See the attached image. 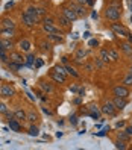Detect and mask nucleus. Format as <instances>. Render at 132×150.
I'll use <instances>...</instances> for the list:
<instances>
[{"label":"nucleus","mask_w":132,"mask_h":150,"mask_svg":"<svg viewBox=\"0 0 132 150\" xmlns=\"http://www.w3.org/2000/svg\"><path fill=\"white\" fill-rule=\"evenodd\" d=\"M0 61H2L3 64L9 62V53H8L6 50H0Z\"/></svg>","instance_id":"nucleus-30"},{"label":"nucleus","mask_w":132,"mask_h":150,"mask_svg":"<svg viewBox=\"0 0 132 150\" xmlns=\"http://www.w3.org/2000/svg\"><path fill=\"white\" fill-rule=\"evenodd\" d=\"M15 47V42L12 41V38H0V50H6V52H11Z\"/></svg>","instance_id":"nucleus-10"},{"label":"nucleus","mask_w":132,"mask_h":150,"mask_svg":"<svg viewBox=\"0 0 132 150\" xmlns=\"http://www.w3.org/2000/svg\"><path fill=\"white\" fill-rule=\"evenodd\" d=\"M120 50L123 52V55L132 56V42H129V41H123V42H120Z\"/></svg>","instance_id":"nucleus-14"},{"label":"nucleus","mask_w":132,"mask_h":150,"mask_svg":"<svg viewBox=\"0 0 132 150\" xmlns=\"http://www.w3.org/2000/svg\"><path fill=\"white\" fill-rule=\"evenodd\" d=\"M43 112L47 114V115H53V112H52L50 109H47V108H43Z\"/></svg>","instance_id":"nucleus-44"},{"label":"nucleus","mask_w":132,"mask_h":150,"mask_svg":"<svg viewBox=\"0 0 132 150\" xmlns=\"http://www.w3.org/2000/svg\"><path fill=\"white\" fill-rule=\"evenodd\" d=\"M14 118H17V120H28V114H26L23 109H17V111H14Z\"/></svg>","instance_id":"nucleus-26"},{"label":"nucleus","mask_w":132,"mask_h":150,"mask_svg":"<svg viewBox=\"0 0 132 150\" xmlns=\"http://www.w3.org/2000/svg\"><path fill=\"white\" fill-rule=\"evenodd\" d=\"M88 114L93 117V118H99L100 117V114H102V111H100V108L97 106V105H90V111H88Z\"/></svg>","instance_id":"nucleus-22"},{"label":"nucleus","mask_w":132,"mask_h":150,"mask_svg":"<svg viewBox=\"0 0 132 150\" xmlns=\"http://www.w3.org/2000/svg\"><path fill=\"white\" fill-rule=\"evenodd\" d=\"M129 73H132V67H131V71H129Z\"/></svg>","instance_id":"nucleus-53"},{"label":"nucleus","mask_w":132,"mask_h":150,"mask_svg":"<svg viewBox=\"0 0 132 150\" xmlns=\"http://www.w3.org/2000/svg\"><path fill=\"white\" fill-rule=\"evenodd\" d=\"M68 6H72L73 9L77 12V15H79V18H85V17L88 15V8H87V5H81V3H72L70 2V5Z\"/></svg>","instance_id":"nucleus-7"},{"label":"nucleus","mask_w":132,"mask_h":150,"mask_svg":"<svg viewBox=\"0 0 132 150\" xmlns=\"http://www.w3.org/2000/svg\"><path fill=\"white\" fill-rule=\"evenodd\" d=\"M128 41H129V42H132V33H129V35H128Z\"/></svg>","instance_id":"nucleus-50"},{"label":"nucleus","mask_w":132,"mask_h":150,"mask_svg":"<svg viewBox=\"0 0 132 150\" xmlns=\"http://www.w3.org/2000/svg\"><path fill=\"white\" fill-rule=\"evenodd\" d=\"M21 23H23L24 26H28V28H32V26L37 24V21L33 20V17H31L28 12H23V14H21Z\"/></svg>","instance_id":"nucleus-13"},{"label":"nucleus","mask_w":132,"mask_h":150,"mask_svg":"<svg viewBox=\"0 0 132 150\" xmlns=\"http://www.w3.org/2000/svg\"><path fill=\"white\" fill-rule=\"evenodd\" d=\"M8 125H9L11 130H14V132H21L20 120H17V118H11V120H8Z\"/></svg>","instance_id":"nucleus-20"},{"label":"nucleus","mask_w":132,"mask_h":150,"mask_svg":"<svg viewBox=\"0 0 132 150\" xmlns=\"http://www.w3.org/2000/svg\"><path fill=\"white\" fill-rule=\"evenodd\" d=\"M0 35H2L3 38H12L15 35V29H3L2 28V32H0Z\"/></svg>","instance_id":"nucleus-28"},{"label":"nucleus","mask_w":132,"mask_h":150,"mask_svg":"<svg viewBox=\"0 0 132 150\" xmlns=\"http://www.w3.org/2000/svg\"><path fill=\"white\" fill-rule=\"evenodd\" d=\"M53 70H55V71H58L59 74H62V76H65L67 77V68H65V65H55L53 67Z\"/></svg>","instance_id":"nucleus-33"},{"label":"nucleus","mask_w":132,"mask_h":150,"mask_svg":"<svg viewBox=\"0 0 132 150\" xmlns=\"http://www.w3.org/2000/svg\"><path fill=\"white\" fill-rule=\"evenodd\" d=\"M9 111V108H8V105L3 103V102H0V115H5V114Z\"/></svg>","instance_id":"nucleus-39"},{"label":"nucleus","mask_w":132,"mask_h":150,"mask_svg":"<svg viewBox=\"0 0 132 150\" xmlns=\"http://www.w3.org/2000/svg\"><path fill=\"white\" fill-rule=\"evenodd\" d=\"M0 26H2L3 29H15V21L12 18H8V17H3L2 20H0Z\"/></svg>","instance_id":"nucleus-15"},{"label":"nucleus","mask_w":132,"mask_h":150,"mask_svg":"<svg viewBox=\"0 0 132 150\" xmlns=\"http://www.w3.org/2000/svg\"><path fill=\"white\" fill-rule=\"evenodd\" d=\"M76 2H77V3H81V5H87L88 0H76Z\"/></svg>","instance_id":"nucleus-48"},{"label":"nucleus","mask_w":132,"mask_h":150,"mask_svg":"<svg viewBox=\"0 0 132 150\" xmlns=\"http://www.w3.org/2000/svg\"><path fill=\"white\" fill-rule=\"evenodd\" d=\"M15 96V90L14 86H11L9 83H2L0 85V97L2 99H11Z\"/></svg>","instance_id":"nucleus-3"},{"label":"nucleus","mask_w":132,"mask_h":150,"mask_svg":"<svg viewBox=\"0 0 132 150\" xmlns=\"http://www.w3.org/2000/svg\"><path fill=\"white\" fill-rule=\"evenodd\" d=\"M28 134H29L31 137H38V135H40V127H38L37 125H35V123H31Z\"/></svg>","instance_id":"nucleus-27"},{"label":"nucleus","mask_w":132,"mask_h":150,"mask_svg":"<svg viewBox=\"0 0 132 150\" xmlns=\"http://www.w3.org/2000/svg\"><path fill=\"white\" fill-rule=\"evenodd\" d=\"M99 58L103 61L105 64H109V62H111V56H109L108 49H102V50H100V53H99Z\"/></svg>","instance_id":"nucleus-24"},{"label":"nucleus","mask_w":132,"mask_h":150,"mask_svg":"<svg viewBox=\"0 0 132 150\" xmlns=\"http://www.w3.org/2000/svg\"><path fill=\"white\" fill-rule=\"evenodd\" d=\"M117 137H119L120 139H123V141H129V139H131V135H128V132H126V130H121V132H119Z\"/></svg>","instance_id":"nucleus-36"},{"label":"nucleus","mask_w":132,"mask_h":150,"mask_svg":"<svg viewBox=\"0 0 132 150\" xmlns=\"http://www.w3.org/2000/svg\"><path fill=\"white\" fill-rule=\"evenodd\" d=\"M123 85H126V86H132V73H129L125 79H123Z\"/></svg>","instance_id":"nucleus-38"},{"label":"nucleus","mask_w":132,"mask_h":150,"mask_svg":"<svg viewBox=\"0 0 132 150\" xmlns=\"http://www.w3.org/2000/svg\"><path fill=\"white\" fill-rule=\"evenodd\" d=\"M94 65L97 67V68H102V67L105 65V62H103V61H102L100 58H96V61H94Z\"/></svg>","instance_id":"nucleus-40"},{"label":"nucleus","mask_w":132,"mask_h":150,"mask_svg":"<svg viewBox=\"0 0 132 150\" xmlns=\"http://www.w3.org/2000/svg\"><path fill=\"white\" fill-rule=\"evenodd\" d=\"M112 94L114 96H117V97H129V94H131V91H129V86H126V85H117V86H114L112 88Z\"/></svg>","instance_id":"nucleus-6"},{"label":"nucleus","mask_w":132,"mask_h":150,"mask_svg":"<svg viewBox=\"0 0 132 150\" xmlns=\"http://www.w3.org/2000/svg\"><path fill=\"white\" fill-rule=\"evenodd\" d=\"M6 65H8V68H9V70H14V71H18V70L21 68V65H18V64L12 62V61H9V62H8Z\"/></svg>","instance_id":"nucleus-37"},{"label":"nucleus","mask_w":132,"mask_h":150,"mask_svg":"<svg viewBox=\"0 0 132 150\" xmlns=\"http://www.w3.org/2000/svg\"><path fill=\"white\" fill-rule=\"evenodd\" d=\"M103 15L106 20L119 21L121 18V2H109V5L105 8Z\"/></svg>","instance_id":"nucleus-1"},{"label":"nucleus","mask_w":132,"mask_h":150,"mask_svg":"<svg viewBox=\"0 0 132 150\" xmlns=\"http://www.w3.org/2000/svg\"><path fill=\"white\" fill-rule=\"evenodd\" d=\"M125 130L128 132V135H131V137H132V125H129V126H126V127H125Z\"/></svg>","instance_id":"nucleus-42"},{"label":"nucleus","mask_w":132,"mask_h":150,"mask_svg":"<svg viewBox=\"0 0 132 150\" xmlns=\"http://www.w3.org/2000/svg\"><path fill=\"white\" fill-rule=\"evenodd\" d=\"M47 40L52 42H62L64 41V35H58V33H47Z\"/></svg>","instance_id":"nucleus-25"},{"label":"nucleus","mask_w":132,"mask_h":150,"mask_svg":"<svg viewBox=\"0 0 132 150\" xmlns=\"http://www.w3.org/2000/svg\"><path fill=\"white\" fill-rule=\"evenodd\" d=\"M109 2H121V0H109Z\"/></svg>","instance_id":"nucleus-52"},{"label":"nucleus","mask_w":132,"mask_h":150,"mask_svg":"<svg viewBox=\"0 0 132 150\" xmlns=\"http://www.w3.org/2000/svg\"><path fill=\"white\" fill-rule=\"evenodd\" d=\"M12 6H14V2H9V3H6L5 9H9V8H12Z\"/></svg>","instance_id":"nucleus-46"},{"label":"nucleus","mask_w":132,"mask_h":150,"mask_svg":"<svg viewBox=\"0 0 132 150\" xmlns=\"http://www.w3.org/2000/svg\"><path fill=\"white\" fill-rule=\"evenodd\" d=\"M5 117H6L8 120H11V118H14V112H9V111H8V112L5 114Z\"/></svg>","instance_id":"nucleus-43"},{"label":"nucleus","mask_w":132,"mask_h":150,"mask_svg":"<svg viewBox=\"0 0 132 150\" xmlns=\"http://www.w3.org/2000/svg\"><path fill=\"white\" fill-rule=\"evenodd\" d=\"M43 30L46 32V33H58V35H64L62 30H61V28H58L55 23H46V21H43Z\"/></svg>","instance_id":"nucleus-8"},{"label":"nucleus","mask_w":132,"mask_h":150,"mask_svg":"<svg viewBox=\"0 0 132 150\" xmlns=\"http://www.w3.org/2000/svg\"><path fill=\"white\" fill-rule=\"evenodd\" d=\"M61 14H62L64 17H67V18L70 20V21H76V20H79V15H77V12L73 9L72 6H62V9H61Z\"/></svg>","instance_id":"nucleus-5"},{"label":"nucleus","mask_w":132,"mask_h":150,"mask_svg":"<svg viewBox=\"0 0 132 150\" xmlns=\"http://www.w3.org/2000/svg\"><path fill=\"white\" fill-rule=\"evenodd\" d=\"M123 126H125V123H123V121H119L117 125H116V127H117V129H120V127H123Z\"/></svg>","instance_id":"nucleus-47"},{"label":"nucleus","mask_w":132,"mask_h":150,"mask_svg":"<svg viewBox=\"0 0 132 150\" xmlns=\"http://www.w3.org/2000/svg\"><path fill=\"white\" fill-rule=\"evenodd\" d=\"M90 46H99V41L97 40H91L90 41Z\"/></svg>","instance_id":"nucleus-45"},{"label":"nucleus","mask_w":132,"mask_h":150,"mask_svg":"<svg viewBox=\"0 0 132 150\" xmlns=\"http://www.w3.org/2000/svg\"><path fill=\"white\" fill-rule=\"evenodd\" d=\"M58 23H59V28H64V29H70V26H72V21L67 17H64L62 14L58 15Z\"/></svg>","instance_id":"nucleus-18"},{"label":"nucleus","mask_w":132,"mask_h":150,"mask_svg":"<svg viewBox=\"0 0 132 150\" xmlns=\"http://www.w3.org/2000/svg\"><path fill=\"white\" fill-rule=\"evenodd\" d=\"M65 68H67V73L68 74H72L73 77H79V73H77V70L75 67H72L70 64H65Z\"/></svg>","instance_id":"nucleus-31"},{"label":"nucleus","mask_w":132,"mask_h":150,"mask_svg":"<svg viewBox=\"0 0 132 150\" xmlns=\"http://www.w3.org/2000/svg\"><path fill=\"white\" fill-rule=\"evenodd\" d=\"M112 102H114V105H116L117 111H123V109L128 106V99H126V97H117V96H114Z\"/></svg>","instance_id":"nucleus-11"},{"label":"nucleus","mask_w":132,"mask_h":150,"mask_svg":"<svg viewBox=\"0 0 132 150\" xmlns=\"http://www.w3.org/2000/svg\"><path fill=\"white\" fill-rule=\"evenodd\" d=\"M26 12H28L31 17H33V20L37 21V23H40V20H41V17L38 15V8L37 6H29L28 9H26Z\"/></svg>","instance_id":"nucleus-19"},{"label":"nucleus","mask_w":132,"mask_h":150,"mask_svg":"<svg viewBox=\"0 0 132 150\" xmlns=\"http://www.w3.org/2000/svg\"><path fill=\"white\" fill-rule=\"evenodd\" d=\"M131 125H132V120H131Z\"/></svg>","instance_id":"nucleus-54"},{"label":"nucleus","mask_w":132,"mask_h":150,"mask_svg":"<svg viewBox=\"0 0 132 150\" xmlns=\"http://www.w3.org/2000/svg\"><path fill=\"white\" fill-rule=\"evenodd\" d=\"M9 61H12V62L23 67L24 62H26V58L23 56V52H11L9 53Z\"/></svg>","instance_id":"nucleus-9"},{"label":"nucleus","mask_w":132,"mask_h":150,"mask_svg":"<svg viewBox=\"0 0 132 150\" xmlns=\"http://www.w3.org/2000/svg\"><path fill=\"white\" fill-rule=\"evenodd\" d=\"M87 56V50L84 49V47H81V49H77V52H76V56H75V61L77 64H82L84 65V58Z\"/></svg>","instance_id":"nucleus-21"},{"label":"nucleus","mask_w":132,"mask_h":150,"mask_svg":"<svg viewBox=\"0 0 132 150\" xmlns=\"http://www.w3.org/2000/svg\"><path fill=\"white\" fill-rule=\"evenodd\" d=\"M91 17L93 18H97V12H91Z\"/></svg>","instance_id":"nucleus-51"},{"label":"nucleus","mask_w":132,"mask_h":150,"mask_svg":"<svg viewBox=\"0 0 132 150\" xmlns=\"http://www.w3.org/2000/svg\"><path fill=\"white\" fill-rule=\"evenodd\" d=\"M24 65H28V67H33V65H35V55L31 53V52L26 55V62H24Z\"/></svg>","instance_id":"nucleus-29"},{"label":"nucleus","mask_w":132,"mask_h":150,"mask_svg":"<svg viewBox=\"0 0 132 150\" xmlns=\"http://www.w3.org/2000/svg\"><path fill=\"white\" fill-rule=\"evenodd\" d=\"M114 144H116V147L117 149H121V150H125V149H128V141H123V139H116V141H114Z\"/></svg>","instance_id":"nucleus-32"},{"label":"nucleus","mask_w":132,"mask_h":150,"mask_svg":"<svg viewBox=\"0 0 132 150\" xmlns=\"http://www.w3.org/2000/svg\"><path fill=\"white\" fill-rule=\"evenodd\" d=\"M18 49H20V52H24V53H29L31 52V49H32V42L29 41V40H26V38H23V40H20L18 41Z\"/></svg>","instance_id":"nucleus-12"},{"label":"nucleus","mask_w":132,"mask_h":150,"mask_svg":"<svg viewBox=\"0 0 132 150\" xmlns=\"http://www.w3.org/2000/svg\"><path fill=\"white\" fill-rule=\"evenodd\" d=\"M46 12H47V11L44 9V8H38V15H40V17H44V15H46Z\"/></svg>","instance_id":"nucleus-41"},{"label":"nucleus","mask_w":132,"mask_h":150,"mask_svg":"<svg viewBox=\"0 0 132 150\" xmlns=\"http://www.w3.org/2000/svg\"><path fill=\"white\" fill-rule=\"evenodd\" d=\"M28 121L29 123H38L40 121V115H38V112L35 109H31L28 112Z\"/></svg>","instance_id":"nucleus-23"},{"label":"nucleus","mask_w":132,"mask_h":150,"mask_svg":"<svg viewBox=\"0 0 132 150\" xmlns=\"http://www.w3.org/2000/svg\"><path fill=\"white\" fill-rule=\"evenodd\" d=\"M94 5V0H88L87 2V6H93Z\"/></svg>","instance_id":"nucleus-49"},{"label":"nucleus","mask_w":132,"mask_h":150,"mask_svg":"<svg viewBox=\"0 0 132 150\" xmlns=\"http://www.w3.org/2000/svg\"><path fill=\"white\" fill-rule=\"evenodd\" d=\"M40 46H41V50L43 52H50L52 50V42L50 41H41Z\"/></svg>","instance_id":"nucleus-34"},{"label":"nucleus","mask_w":132,"mask_h":150,"mask_svg":"<svg viewBox=\"0 0 132 150\" xmlns=\"http://www.w3.org/2000/svg\"><path fill=\"white\" fill-rule=\"evenodd\" d=\"M40 86L43 88V91H44V93H49V94L55 93V86L52 85L49 81H44V79H41V81H40Z\"/></svg>","instance_id":"nucleus-17"},{"label":"nucleus","mask_w":132,"mask_h":150,"mask_svg":"<svg viewBox=\"0 0 132 150\" xmlns=\"http://www.w3.org/2000/svg\"><path fill=\"white\" fill-rule=\"evenodd\" d=\"M108 52H109V56H111V61H119V52H117V49H114V47H111V49H108Z\"/></svg>","instance_id":"nucleus-35"},{"label":"nucleus","mask_w":132,"mask_h":150,"mask_svg":"<svg viewBox=\"0 0 132 150\" xmlns=\"http://www.w3.org/2000/svg\"><path fill=\"white\" fill-rule=\"evenodd\" d=\"M111 30L116 33V35H121V37H126L131 33L129 29L126 28V26H123L121 23H111Z\"/></svg>","instance_id":"nucleus-4"},{"label":"nucleus","mask_w":132,"mask_h":150,"mask_svg":"<svg viewBox=\"0 0 132 150\" xmlns=\"http://www.w3.org/2000/svg\"><path fill=\"white\" fill-rule=\"evenodd\" d=\"M100 111L103 115H108V117H114L117 114V108H116V105H114L112 100H105L100 106Z\"/></svg>","instance_id":"nucleus-2"},{"label":"nucleus","mask_w":132,"mask_h":150,"mask_svg":"<svg viewBox=\"0 0 132 150\" xmlns=\"http://www.w3.org/2000/svg\"><path fill=\"white\" fill-rule=\"evenodd\" d=\"M131 61H132V56H131Z\"/></svg>","instance_id":"nucleus-55"},{"label":"nucleus","mask_w":132,"mask_h":150,"mask_svg":"<svg viewBox=\"0 0 132 150\" xmlns=\"http://www.w3.org/2000/svg\"><path fill=\"white\" fill-rule=\"evenodd\" d=\"M50 79L53 82H56V83H65V81H67L65 76L59 74L58 71H55V70H52V71H50Z\"/></svg>","instance_id":"nucleus-16"}]
</instances>
